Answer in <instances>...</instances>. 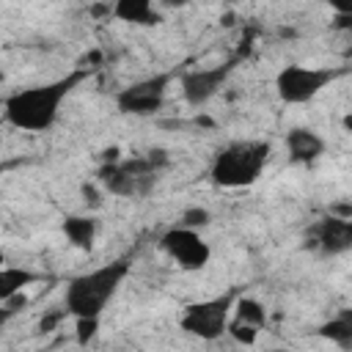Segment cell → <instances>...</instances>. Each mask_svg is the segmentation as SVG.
<instances>
[{
	"label": "cell",
	"mask_w": 352,
	"mask_h": 352,
	"mask_svg": "<svg viewBox=\"0 0 352 352\" xmlns=\"http://www.w3.org/2000/svg\"><path fill=\"white\" fill-rule=\"evenodd\" d=\"M157 173L151 176H135L132 170L124 168L121 160L116 162H102L96 170V182L104 192L118 195V198H146L157 187Z\"/></svg>",
	"instance_id": "9"
},
{
	"label": "cell",
	"mask_w": 352,
	"mask_h": 352,
	"mask_svg": "<svg viewBox=\"0 0 352 352\" xmlns=\"http://www.w3.org/2000/svg\"><path fill=\"white\" fill-rule=\"evenodd\" d=\"M96 184H99V182H96ZM96 184H94V182H82V187H80L82 204H85V206H91V209L102 206V192L96 190Z\"/></svg>",
	"instance_id": "21"
},
{
	"label": "cell",
	"mask_w": 352,
	"mask_h": 352,
	"mask_svg": "<svg viewBox=\"0 0 352 352\" xmlns=\"http://www.w3.org/2000/svg\"><path fill=\"white\" fill-rule=\"evenodd\" d=\"M165 8H184V6H190L192 0H160Z\"/></svg>",
	"instance_id": "24"
},
{
	"label": "cell",
	"mask_w": 352,
	"mask_h": 352,
	"mask_svg": "<svg viewBox=\"0 0 352 352\" xmlns=\"http://www.w3.org/2000/svg\"><path fill=\"white\" fill-rule=\"evenodd\" d=\"M234 294H220L212 300H201V302H190L182 316H179V327L187 336L204 338V341H214L228 330V316L234 308Z\"/></svg>",
	"instance_id": "5"
},
{
	"label": "cell",
	"mask_w": 352,
	"mask_h": 352,
	"mask_svg": "<svg viewBox=\"0 0 352 352\" xmlns=\"http://www.w3.org/2000/svg\"><path fill=\"white\" fill-rule=\"evenodd\" d=\"M346 69H316L302 63H289L275 74L278 99L286 104H305L316 99L333 80H338Z\"/></svg>",
	"instance_id": "4"
},
{
	"label": "cell",
	"mask_w": 352,
	"mask_h": 352,
	"mask_svg": "<svg viewBox=\"0 0 352 352\" xmlns=\"http://www.w3.org/2000/svg\"><path fill=\"white\" fill-rule=\"evenodd\" d=\"M267 160H270L267 140H234L214 154L209 179L212 184L226 187V190L250 187L261 176Z\"/></svg>",
	"instance_id": "3"
},
{
	"label": "cell",
	"mask_w": 352,
	"mask_h": 352,
	"mask_svg": "<svg viewBox=\"0 0 352 352\" xmlns=\"http://www.w3.org/2000/svg\"><path fill=\"white\" fill-rule=\"evenodd\" d=\"M283 146L294 165H311L324 154V138L311 126H292L283 135Z\"/></svg>",
	"instance_id": "11"
},
{
	"label": "cell",
	"mask_w": 352,
	"mask_h": 352,
	"mask_svg": "<svg viewBox=\"0 0 352 352\" xmlns=\"http://www.w3.org/2000/svg\"><path fill=\"white\" fill-rule=\"evenodd\" d=\"M66 316H72L66 305H63V308H58V311H47V314L41 316V322H38V330H41V333H52V330H55Z\"/></svg>",
	"instance_id": "20"
},
{
	"label": "cell",
	"mask_w": 352,
	"mask_h": 352,
	"mask_svg": "<svg viewBox=\"0 0 352 352\" xmlns=\"http://www.w3.org/2000/svg\"><path fill=\"white\" fill-rule=\"evenodd\" d=\"M344 55H346V60H352V47H349V50H346Z\"/></svg>",
	"instance_id": "26"
},
{
	"label": "cell",
	"mask_w": 352,
	"mask_h": 352,
	"mask_svg": "<svg viewBox=\"0 0 352 352\" xmlns=\"http://www.w3.org/2000/svg\"><path fill=\"white\" fill-rule=\"evenodd\" d=\"M160 248L162 253H168L179 270L184 272H198L209 264L212 258V248L209 242L195 231V228H187V226H179V228H168L162 236H160Z\"/></svg>",
	"instance_id": "7"
},
{
	"label": "cell",
	"mask_w": 352,
	"mask_h": 352,
	"mask_svg": "<svg viewBox=\"0 0 352 352\" xmlns=\"http://www.w3.org/2000/svg\"><path fill=\"white\" fill-rule=\"evenodd\" d=\"M99 333V316H74V338L80 346L91 344Z\"/></svg>",
	"instance_id": "18"
},
{
	"label": "cell",
	"mask_w": 352,
	"mask_h": 352,
	"mask_svg": "<svg viewBox=\"0 0 352 352\" xmlns=\"http://www.w3.org/2000/svg\"><path fill=\"white\" fill-rule=\"evenodd\" d=\"M94 72V66H80L66 77L41 82L33 88H19L3 99V116L11 126L25 132H47L60 113V102Z\"/></svg>",
	"instance_id": "1"
},
{
	"label": "cell",
	"mask_w": 352,
	"mask_h": 352,
	"mask_svg": "<svg viewBox=\"0 0 352 352\" xmlns=\"http://www.w3.org/2000/svg\"><path fill=\"white\" fill-rule=\"evenodd\" d=\"M173 77H176V72H157L151 77L129 82L126 88H121L116 94L118 113H124V116H154L157 110H162Z\"/></svg>",
	"instance_id": "6"
},
{
	"label": "cell",
	"mask_w": 352,
	"mask_h": 352,
	"mask_svg": "<svg viewBox=\"0 0 352 352\" xmlns=\"http://www.w3.org/2000/svg\"><path fill=\"white\" fill-rule=\"evenodd\" d=\"M126 275H129V258H116L91 272H82L66 283L63 305L69 308L72 316H102V311L116 297Z\"/></svg>",
	"instance_id": "2"
},
{
	"label": "cell",
	"mask_w": 352,
	"mask_h": 352,
	"mask_svg": "<svg viewBox=\"0 0 352 352\" xmlns=\"http://www.w3.org/2000/svg\"><path fill=\"white\" fill-rule=\"evenodd\" d=\"M113 16L140 28H151L162 22V14L154 8V0H113Z\"/></svg>",
	"instance_id": "12"
},
{
	"label": "cell",
	"mask_w": 352,
	"mask_h": 352,
	"mask_svg": "<svg viewBox=\"0 0 352 352\" xmlns=\"http://www.w3.org/2000/svg\"><path fill=\"white\" fill-rule=\"evenodd\" d=\"M60 228H63V236L69 239L72 248L88 253V250L94 248V242H96L99 223H96V217H91V214H66L63 223H60Z\"/></svg>",
	"instance_id": "13"
},
{
	"label": "cell",
	"mask_w": 352,
	"mask_h": 352,
	"mask_svg": "<svg viewBox=\"0 0 352 352\" xmlns=\"http://www.w3.org/2000/svg\"><path fill=\"white\" fill-rule=\"evenodd\" d=\"M311 236L324 256H341L352 250V217L327 214L316 226H311Z\"/></svg>",
	"instance_id": "10"
},
{
	"label": "cell",
	"mask_w": 352,
	"mask_h": 352,
	"mask_svg": "<svg viewBox=\"0 0 352 352\" xmlns=\"http://www.w3.org/2000/svg\"><path fill=\"white\" fill-rule=\"evenodd\" d=\"M344 126H346V129H352V116H346V118H344Z\"/></svg>",
	"instance_id": "25"
},
{
	"label": "cell",
	"mask_w": 352,
	"mask_h": 352,
	"mask_svg": "<svg viewBox=\"0 0 352 352\" xmlns=\"http://www.w3.org/2000/svg\"><path fill=\"white\" fill-rule=\"evenodd\" d=\"M333 28L336 30H352V14H336L333 16Z\"/></svg>",
	"instance_id": "23"
},
{
	"label": "cell",
	"mask_w": 352,
	"mask_h": 352,
	"mask_svg": "<svg viewBox=\"0 0 352 352\" xmlns=\"http://www.w3.org/2000/svg\"><path fill=\"white\" fill-rule=\"evenodd\" d=\"M226 333H228L236 344H242V346H253V344L258 341V327H256V324H248V322H239V319H231Z\"/></svg>",
	"instance_id": "17"
},
{
	"label": "cell",
	"mask_w": 352,
	"mask_h": 352,
	"mask_svg": "<svg viewBox=\"0 0 352 352\" xmlns=\"http://www.w3.org/2000/svg\"><path fill=\"white\" fill-rule=\"evenodd\" d=\"M236 66V58L226 60V63H217V66H209V69H190V72H182L179 74V88H182V96L190 107H204L212 96H217V91L226 85V80L231 77Z\"/></svg>",
	"instance_id": "8"
},
{
	"label": "cell",
	"mask_w": 352,
	"mask_h": 352,
	"mask_svg": "<svg viewBox=\"0 0 352 352\" xmlns=\"http://www.w3.org/2000/svg\"><path fill=\"white\" fill-rule=\"evenodd\" d=\"M41 275L25 270V267H3L0 270V300L16 294V292H25L30 283H36Z\"/></svg>",
	"instance_id": "14"
},
{
	"label": "cell",
	"mask_w": 352,
	"mask_h": 352,
	"mask_svg": "<svg viewBox=\"0 0 352 352\" xmlns=\"http://www.w3.org/2000/svg\"><path fill=\"white\" fill-rule=\"evenodd\" d=\"M234 319L248 322V324H256L261 330V327H267V308L258 300H253V297H239L234 302Z\"/></svg>",
	"instance_id": "16"
},
{
	"label": "cell",
	"mask_w": 352,
	"mask_h": 352,
	"mask_svg": "<svg viewBox=\"0 0 352 352\" xmlns=\"http://www.w3.org/2000/svg\"><path fill=\"white\" fill-rule=\"evenodd\" d=\"M316 336L330 341V344H336V346H341V349H352V319L336 314L330 322H324L316 330Z\"/></svg>",
	"instance_id": "15"
},
{
	"label": "cell",
	"mask_w": 352,
	"mask_h": 352,
	"mask_svg": "<svg viewBox=\"0 0 352 352\" xmlns=\"http://www.w3.org/2000/svg\"><path fill=\"white\" fill-rule=\"evenodd\" d=\"M330 214H336V217H352V204L336 201V204H330Z\"/></svg>",
	"instance_id": "22"
},
{
	"label": "cell",
	"mask_w": 352,
	"mask_h": 352,
	"mask_svg": "<svg viewBox=\"0 0 352 352\" xmlns=\"http://www.w3.org/2000/svg\"><path fill=\"white\" fill-rule=\"evenodd\" d=\"M209 223H212V212L204 209V206H190V209L182 212V226H187V228L201 231V228H206Z\"/></svg>",
	"instance_id": "19"
}]
</instances>
